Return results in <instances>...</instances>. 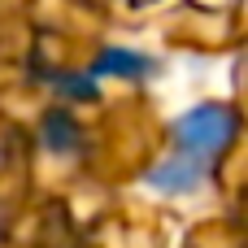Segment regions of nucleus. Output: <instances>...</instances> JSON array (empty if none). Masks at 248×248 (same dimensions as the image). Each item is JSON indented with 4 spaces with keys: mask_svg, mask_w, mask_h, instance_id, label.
Instances as JSON below:
<instances>
[{
    "mask_svg": "<svg viewBox=\"0 0 248 248\" xmlns=\"http://www.w3.org/2000/svg\"><path fill=\"white\" fill-rule=\"evenodd\" d=\"M231 131H235V118L227 109H214V105L192 109L187 118H179V126H174V153L153 170V187H161V192L192 187L205 174V166L222 153V144L231 140Z\"/></svg>",
    "mask_w": 248,
    "mask_h": 248,
    "instance_id": "obj_1",
    "label": "nucleus"
},
{
    "mask_svg": "<svg viewBox=\"0 0 248 248\" xmlns=\"http://www.w3.org/2000/svg\"><path fill=\"white\" fill-rule=\"evenodd\" d=\"M148 61L144 57H135V52H122V48H109L100 61H96V70L92 74H105V70H113V74H140Z\"/></svg>",
    "mask_w": 248,
    "mask_h": 248,
    "instance_id": "obj_2",
    "label": "nucleus"
}]
</instances>
